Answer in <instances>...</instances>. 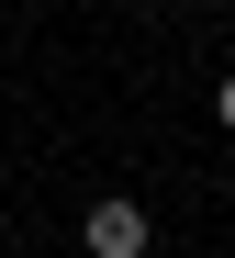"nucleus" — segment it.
I'll list each match as a JSON object with an SVG mask.
<instances>
[{
	"mask_svg": "<svg viewBox=\"0 0 235 258\" xmlns=\"http://www.w3.org/2000/svg\"><path fill=\"white\" fill-rule=\"evenodd\" d=\"M213 123H224V135H235V79H224V90H213Z\"/></svg>",
	"mask_w": 235,
	"mask_h": 258,
	"instance_id": "f03ea898",
	"label": "nucleus"
},
{
	"mask_svg": "<svg viewBox=\"0 0 235 258\" xmlns=\"http://www.w3.org/2000/svg\"><path fill=\"white\" fill-rule=\"evenodd\" d=\"M213 12H235V0H213Z\"/></svg>",
	"mask_w": 235,
	"mask_h": 258,
	"instance_id": "7ed1b4c3",
	"label": "nucleus"
},
{
	"mask_svg": "<svg viewBox=\"0 0 235 258\" xmlns=\"http://www.w3.org/2000/svg\"><path fill=\"white\" fill-rule=\"evenodd\" d=\"M79 247H90V258H146L157 225H146V202H90V213H79Z\"/></svg>",
	"mask_w": 235,
	"mask_h": 258,
	"instance_id": "f257e3e1",
	"label": "nucleus"
}]
</instances>
